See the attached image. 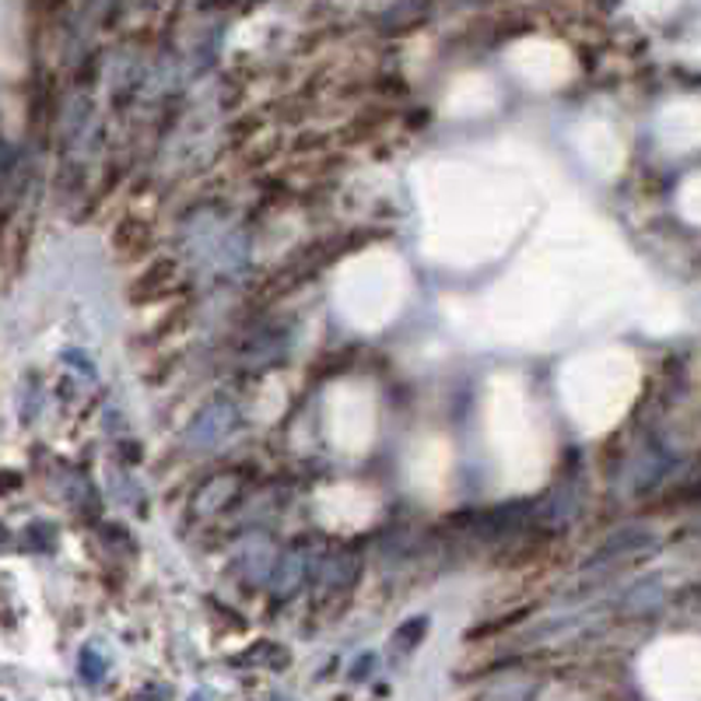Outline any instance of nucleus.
<instances>
[{"mask_svg": "<svg viewBox=\"0 0 701 701\" xmlns=\"http://www.w3.org/2000/svg\"><path fill=\"white\" fill-rule=\"evenodd\" d=\"M190 701H207V694H193Z\"/></svg>", "mask_w": 701, "mask_h": 701, "instance_id": "3", "label": "nucleus"}, {"mask_svg": "<svg viewBox=\"0 0 701 701\" xmlns=\"http://www.w3.org/2000/svg\"><path fill=\"white\" fill-rule=\"evenodd\" d=\"M81 674H85V680H92V684L103 680V674H106V663H103V656L92 653V649H88V653L81 656Z\"/></svg>", "mask_w": 701, "mask_h": 701, "instance_id": "2", "label": "nucleus"}, {"mask_svg": "<svg viewBox=\"0 0 701 701\" xmlns=\"http://www.w3.org/2000/svg\"><path fill=\"white\" fill-rule=\"evenodd\" d=\"M425 628H428V621H407L404 628L396 631V639H393V645L400 649V653H411V649L417 645V639L425 635Z\"/></svg>", "mask_w": 701, "mask_h": 701, "instance_id": "1", "label": "nucleus"}]
</instances>
